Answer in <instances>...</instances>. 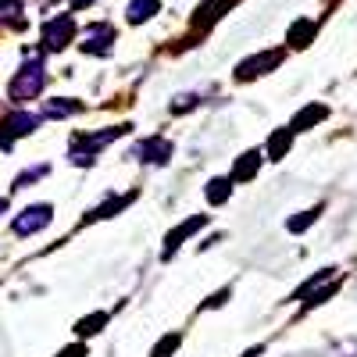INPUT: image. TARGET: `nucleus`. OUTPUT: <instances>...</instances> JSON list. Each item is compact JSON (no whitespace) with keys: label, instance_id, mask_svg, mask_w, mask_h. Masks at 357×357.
Wrapping results in <instances>:
<instances>
[{"label":"nucleus","instance_id":"nucleus-1","mask_svg":"<svg viewBox=\"0 0 357 357\" xmlns=\"http://www.w3.org/2000/svg\"><path fill=\"white\" fill-rule=\"evenodd\" d=\"M43 82H47V72H43V61L33 54L29 61L22 65V72L11 79V86H8V97L15 100V104H25V100H33V97H40V89H43Z\"/></svg>","mask_w":357,"mask_h":357},{"label":"nucleus","instance_id":"nucleus-2","mask_svg":"<svg viewBox=\"0 0 357 357\" xmlns=\"http://www.w3.org/2000/svg\"><path fill=\"white\" fill-rule=\"evenodd\" d=\"M126 132H129V126H114V129H104V132H79L72 139V151H68L72 165H93V154L100 146H107L111 139L126 136Z\"/></svg>","mask_w":357,"mask_h":357},{"label":"nucleus","instance_id":"nucleus-3","mask_svg":"<svg viewBox=\"0 0 357 357\" xmlns=\"http://www.w3.org/2000/svg\"><path fill=\"white\" fill-rule=\"evenodd\" d=\"M75 18L72 15H57V18H50L47 25H43V47L47 50H65L72 40H75Z\"/></svg>","mask_w":357,"mask_h":357},{"label":"nucleus","instance_id":"nucleus-4","mask_svg":"<svg viewBox=\"0 0 357 357\" xmlns=\"http://www.w3.org/2000/svg\"><path fill=\"white\" fill-rule=\"evenodd\" d=\"M172 154H175V146H172V139H165V136H146V139H139V143L132 146V158L143 161V165H168Z\"/></svg>","mask_w":357,"mask_h":357},{"label":"nucleus","instance_id":"nucleus-5","mask_svg":"<svg viewBox=\"0 0 357 357\" xmlns=\"http://www.w3.org/2000/svg\"><path fill=\"white\" fill-rule=\"evenodd\" d=\"M36 126H40V114L15 111L11 118H4V122H0V146H4V151H11V143H15L18 136L36 132Z\"/></svg>","mask_w":357,"mask_h":357},{"label":"nucleus","instance_id":"nucleus-6","mask_svg":"<svg viewBox=\"0 0 357 357\" xmlns=\"http://www.w3.org/2000/svg\"><path fill=\"white\" fill-rule=\"evenodd\" d=\"M50 218H54V207L50 204H29L25 211L11 222V229H15V236H33V232L47 229Z\"/></svg>","mask_w":357,"mask_h":357},{"label":"nucleus","instance_id":"nucleus-7","mask_svg":"<svg viewBox=\"0 0 357 357\" xmlns=\"http://www.w3.org/2000/svg\"><path fill=\"white\" fill-rule=\"evenodd\" d=\"M114 40H118L114 25L97 22V25H89L86 33H82V43H79V47H82V54H111Z\"/></svg>","mask_w":357,"mask_h":357},{"label":"nucleus","instance_id":"nucleus-8","mask_svg":"<svg viewBox=\"0 0 357 357\" xmlns=\"http://www.w3.org/2000/svg\"><path fill=\"white\" fill-rule=\"evenodd\" d=\"M282 57H286V50H268V54L247 57V61H240V68H236V79L247 82V79H254V75H264L268 68H275Z\"/></svg>","mask_w":357,"mask_h":357},{"label":"nucleus","instance_id":"nucleus-9","mask_svg":"<svg viewBox=\"0 0 357 357\" xmlns=\"http://www.w3.org/2000/svg\"><path fill=\"white\" fill-rule=\"evenodd\" d=\"M204 225H207V215H193V218H186L183 225H175V229L165 236V261H168V257H172L178 247H183V243L190 240L193 232H200Z\"/></svg>","mask_w":357,"mask_h":357},{"label":"nucleus","instance_id":"nucleus-10","mask_svg":"<svg viewBox=\"0 0 357 357\" xmlns=\"http://www.w3.org/2000/svg\"><path fill=\"white\" fill-rule=\"evenodd\" d=\"M325 118H329V107L325 104H307L301 114L293 118L289 122V132H307L311 126H318V122H325Z\"/></svg>","mask_w":357,"mask_h":357},{"label":"nucleus","instance_id":"nucleus-11","mask_svg":"<svg viewBox=\"0 0 357 357\" xmlns=\"http://www.w3.org/2000/svg\"><path fill=\"white\" fill-rule=\"evenodd\" d=\"M261 151H247V154H240V161H236V168H232V183H247V178H254L257 175V168H261Z\"/></svg>","mask_w":357,"mask_h":357},{"label":"nucleus","instance_id":"nucleus-12","mask_svg":"<svg viewBox=\"0 0 357 357\" xmlns=\"http://www.w3.org/2000/svg\"><path fill=\"white\" fill-rule=\"evenodd\" d=\"M289 146H293V132H289V129H275V132H272V139H268V146H264L261 154H268L272 161H282V158L289 154Z\"/></svg>","mask_w":357,"mask_h":357},{"label":"nucleus","instance_id":"nucleus-13","mask_svg":"<svg viewBox=\"0 0 357 357\" xmlns=\"http://www.w3.org/2000/svg\"><path fill=\"white\" fill-rule=\"evenodd\" d=\"M204 197H207V204H211V207L225 204V200L232 197V178H229V175H218V178H211V183L204 186Z\"/></svg>","mask_w":357,"mask_h":357},{"label":"nucleus","instance_id":"nucleus-14","mask_svg":"<svg viewBox=\"0 0 357 357\" xmlns=\"http://www.w3.org/2000/svg\"><path fill=\"white\" fill-rule=\"evenodd\" d=\"M82 107H86V104L75 100V97H57V100H47L43 114H47V118H72V114H79Z\"/></svg>","mask_w":357,"mask_h":357},{"label":"nucleus","instance_id":"nucleus-15","mask_svg":"<svg viewBox=\"0 0 357 357\" xmlns=\"http://www.w3.org/2000/svg\"><path fill=\"white\" fill-rule=\"evenodd\" d=\"M161 11V0H132V4H129V22L132 25H139V22H146V18H154Z\"/></svg>","mask_w":357,"mask_h":357},{"label":"nucleus","instance_id":"nucleus-16","mask_svg":"<svg viewBox=\"0 0 357 357\" xmlns=\"http://www.w3.org/2000/svg\"><path fill=\"white\" fill-rule=\"evenodd\" d=\"M129 200H132V193H129V197H107L100 207H93V211L86 215V222H100V218H111L114 211H122V207H126Z\"/></svg>","mask_w":357,"mask_h":357},{"label":"nucleus","instance_id":"nucleus-17","mask_svg":"<svg viewBox=\"0 0 357 357\" xmlns=\"http://www.w3.org/2000/svg\"><path fill=\"white\" fill-rule=\"evenodd\" d=\"M104 325H107V311H97V314H89V318H79L75 321V336H97L100 329H104Z\"/></svg>","mask_w":357,"mask_h":357},{"label":"nucleus","instance_id":"nucleus-18","mask_svg":"<svg viewBox=\"0 0 357 357\" xmlns=\"http://www.w3.org/2000/svg\"><path fill=\"white\" fill-rule=\"evenodd\" d=\"M225 8H232V0H207L204 8H197V25H207V22H215Z\"/></svg>","mask_w":357,"mask_h":357},{"label":"nucleus","instance_id":"nucleus-19","mask_svg":"<svg viewBox=\"0 0 357 357\" xmlns=\"http://www.w3.org/2000/svg\"><path fill=\"white\" fill-rule=\"evenodd\" d=\"M311 33H314V22H311V18H301V22L289 29L286 40H289L293 47H307V36H311Z\"/></svg>","mask_w":357,"mask_h":357},{"label":"nucleus","instance_id":"nucleus-20","mask_svg":"<svg viewBox=\"0 0 357 357\" xmlns=\"http://www.w3.org/2000/svg\"><path fill=\"white\" fill-rule=\"evenodd\" d=\"M25 11V4L22 0H0V22H8V25H22V15Z\"/></svg>","mask_w":357,"mask_h":357},{"label":"nucleus","instance_id":"nucleus-21","mask_svg":"<svg viewBox=\"0 0 357 357\" xmlns=\"http://www.w3.org/2000/svg\"><path fill=\"white\" fill-rule=\"evenodd\" d=\"M318 211H321V207H311V211H301L296 218H289V222H286V232H304L307 225H314Z\"/></svg>","mask_w":357,"mask_h":357},{"label":"nucleus","instance_id":"nucleus-22","mask_svg":"<svg viewBox=\"0 0 357 357\" xmlns=\"http://www.w3.org/2000/svg\"><path fill=\"white\" fill-rule=\"evenodd\" d=\"M178 343H183V336H178V333H168V336H161V343L151 350V357H168V354L178 350Z\"/></svg>","mask_w":357,"mask_h":357},{"label":"nucleus","instance_id":"nucleus-23","mask_svg":"<svg viewBox=\"0 0 357 357\" xmlns=\"http://www.w3.org/2000/svg\"><path fill=\"white\" fill-rule=\"evenodd\" d=\"M50 168L47 165H36V168H29V172H22L18 178H15V190H22V186H29V183H36V178H43Z\"/></svg>","mask_w":357,"mask_h":357},{"label":"nucleus","instance_id":"nucleus-24","mask_svg":"<svg viewBox=\"0 0 357 357\" xmlns=\"http://www.w3.org/2000/svg\"><path fill=\"white\" fill-rule=\"evenodd\" d=\"M229 296H232V289H218V293H215V296H211V301H207L204 307H222V304L229 301Z\"/></svg>","mask_w":357,"mask_h":357},{"label":"nucleus","instance_id":"nucleus-25","mask_svg":"<svg viewBox=\"0 0 357 357\" xmlns=\"http://www.w3.org/2000/svg\"><path fill=\"white\" fill-rule=\"evenodd\" d=\"M57 357H86V343H72V347H65Z\"/></svg>","mask_w":357,"mask_h":357},{"label":"nucleus","instance_id":"nucleus-26","mask_svg":"<svg viewBox=\"0 0 357 357\" xmlns=\"http://www.w3.org/2000/svg\"><path fill=\"white\" fill-rule=\"evenodd\" d=\"M89 4H93V0H72V8H75V11H82V8H89Z\"/></svg>","mask_w":357,"mask_h":357},{"label":"nucleus","instance_id":"nucleus-27","mask_svg":"<svg viewBox=\"0 0 357 357\" xmlns=\"http://www.w3.org/2000/svg\"><path fill=\"white\" fill-rule=\"evenodd\" d=\"M261 354H264V347H250V350H247L243 357H261Z\"/></svg>","mask_w":357,"mask_h":357},{"label":"nucleus","instance_id":"nucleus-28","mask_svg":"<svg viewBox=\"0 0 357 357\" xmlns=\"http://www.w3.org/2000/svg\"><path fill=\"white\" fill-rule=\"evenodd\" d=\"M0 215H8V200L4 197H0Z\"/></svg>","mask_w":357,"mask_h":357},{"label":"nucleus","instance_id":"nucleus-29","mask_svg":"<svg viewBox=\"0 0 357 357\" xmlns=\"http://www.w3.org/2000/svg\"><path fill=\"white\" fill-rule=\"evenodd\" d=\"M347 350H350V357H357V343H350V347H347Z\"/></svg>","mask_w":357,"mask_h":357}]
</instances>
